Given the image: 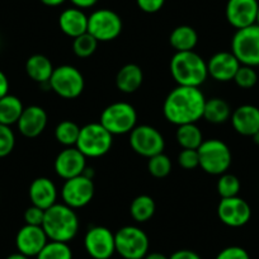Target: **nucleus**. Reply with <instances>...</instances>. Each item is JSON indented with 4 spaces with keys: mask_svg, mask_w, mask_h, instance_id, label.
<instances>
[{
    "mask_svg": "<svg viewBox=\"0 0 259 259\" xmlns=\"http://www.w3.org/2000/svg\"><path fill=\"white\" fill-rule=\"evenodd\" d=\"M9 92V80L3 70H0V99L6 97Z\"/></svg>",
    "mask_w": 259,
    "mask_h": 259,
    "instance_id": "obj_42",
    "label": "nucleus"
},
{
    "mask_svg": "<svg viewBox=\"0 0 259 259\" xmlns=\"http://www.w3.org/2000/svg\"><path fill=\"white\" fill-rule=\"evenodd\" d=\"M169 259H202L196 251L189 250V249H181L177 250L169 256Z\"/></svg>",
    "mask_w": 259,
    "mask_h": 259,
    "instance_id": "obj_41",
    "label": "nucleus"
},
{
    "mask_svg": "<svg viewBox=\"0 0 259 259\" xmlns=\"http://www.w3.org/2000/svg\"><path fill=\"white\" fill-rule=\"evenodd\" d=\"M54 65L51 60L47 56L41 54L32 55L26 62V73L29 78L38 84H47L51 79L52 73H54Z\"/></svg>",
    "mask_w": 259,
    "mask_h": 259,
    "instance_id": "obj_24",
    "label": "nucleus"
},
{
    "mask_svg": "<svg viewBox=\"0 0 259 259\" xmlns=\"http://www.w3.org/2000/svg\"><path fill=\"white\" fill-rule=\"evenodd\" d=\"M122 19L111 9H98L88 17V33L98 42L116 39L122 32Z\"/></svg>",
    "mask_w": 259,
    "mask_h": 259,
    "instance_id": "obj_10",
    "label": "nucleus"
},
{
    "mask_svg": "<svg viewBox=\"0 0 259 259\" xmlns=\"http://www.w3.org/2000/svg\"><path fill=\"white\" fill-rule=\"evenodd\" d=\"M99 123L113 136L126 135L138 126V112L133 104L116 102L103 109Z\"/></svg>",
    "mask_w": 259,
    "mask_h": 259,
    "instance_id": "obj_4",
    "label": "nucleus"
},
{
    "mask_svg": "<svg viewBox=\"0 0 259 259\" xmlns=\"http://www.w3.org/2000/svg\"><path fill=\"white\" fill-rule=\"evenodd\" d=\"M234 81L241 89H251L258 83V74L255 69L246 65H240L239 70L234 76Z\"/></svg>",
    "mask_w": 259,
    "mask_h": 259,
    "instance_id": "obj_35",
    "label": "nucleus"
},
{
    "mask_svg": "<svg viewBox=\"0 0 259 259\" xmlns=\"http://www.w3.org/2000/svg\"><path fill=\"white\" fill-rule=\"evenodd\" d=\"M54 168L60 178L68 181L84 174L87 169V156L76 146H70L60 151L55 159Z\"/></svg>",
    "mask_w": 259,
    "mask_h": 259,
    "instance_id": "obj_15",
    "label": "nucleus"
},
{
    "mask_svg": "<svg viewBox=\"0 0 259 259\" xmlns=\"http://www.w3.org/2000/svg\"><path fill=\"white\" fill-rule=\"evenodd\" d=\"M231 124L243 136H253L259 131V108L253 104H243L231 113Z\"/></svg>",
    "mask_w": 259,
    "mask_h": 259,
    "instance_id": "obj_20",
    "label": "nucleus"
},
{
    "mask_svg": "<svg viewBox=\"0 0 259 259\" xmlns=\"http://www.w3.org/2000/svg\"><path fill=\"white\" fill-rule=\"evenodd\" d=\"M39 2L47 7H59L64 4L66 0H39Z\"/></svg>",
    "mask_w": 259,
    "mask_h": 259,
    "instance_id": "obj_44",
    "label": "nucleus"
},
{
    "mask_svg": "<svg viewBox=\"0 0 259 259\" xmlns=\"http://www.w3.org/2000/svg\"><path fill=\"white\" fill-rule=\"evenodd\" d=\"M49 122V116L46 111L39 106L24 107L21 117H19L17 126L19 133L28 139H34L41 135L45 131Z\"/></svg>",
    "mask_w": 259,
    "mask_h": 259,
    "instance_id": "obj_19",
    "label": "nucleus"
},
{
    "mask_svg": "<svg viewBox=\"0 0 259 259\" xmlns=\"http://www.w3.org/2000/svg\"><path fill=\"white\" fill-rule=\"evenodd\" d=\"M156 210L155 201L148 194H140L130 205V213L136 223H146L154 216Z\"/></svg>",
    "mask_w": 259,
    "mask_h": 259,
    "instance_id": "obj_29",
    "label": "nucleus"
},
{
    "mask_svg": "<svg viewBox=\"0 0 259 259\" xmlns=\"http://www.w3.org/2000/svg\"><path fill=\"white\" fill-rule=\"evenodd\" d=\"M37 259H73V251L68 243H61V241H47L44 246Z\"/></svg>",
    "mask_w": 259,
    "mask_h": 259,
    "instance_id": "obj_31",
    "label": "nucleus"
},
{
    "mask_svg": "<svg viewBox=\"0 0 259 259\" xmlns=\"http://www.w3.org/2000/svg\"><path fill=\"white\" fill-rule=\"evenodd\" d=\"M231 109L228 102L223 98L206 99L205 108H203V117L207 122L220 124L230 119Z\"/></svg>",
    "mask_w": 259,
    "mask_h": 259,
    "instance_id": "obj_27",
    "label": "nucleus"
},
{
    "mask_svg": "<svg viewBox=\"0 0 259 259\" xmlns=\"http://www.w3.org/2000/svg\"><path fill=\"white\" fill-rule=\"evenodd\" d=\"M28 196L32 205L47 210L55 203H57L56 184L46 177H38L31 183L28 189Z\"/></svg>",
    "mask_w": 259,
    "mask_h": 259,
    "instance_id": "obj_21",
    "label": "nucleus"
},
{
    "mask_svg": "<svg viewBox=\"0 0 259 259\" xmlns=\"http://www.w3.org/2000/svg\"><path fill=\"white\" fill-rule=\"evenodd\" d=\"M251 138H253V141L254 143L256 144V145H259V131L256 134H254L253 136H251Z\"/></svg>",
    "mask_w": 259,
    "mask_h": 259,
    "instance_id": "obj_47",
    "label": "nucleus"
},
{
    "mask_svg": "<svg viewBox=\"0 0 259 259\" xmlns=\"http://www.w3.org/2000/svg\"><path fill=\"white\" fill-rule=\"evenodd\" d=\"M112 144L113 135L99 122H92L81 127L75 146L87 158H101L109 153Z\"/></svg>",
    "mask_w": 259,
    "mask_h": 259,
    "instance_id": "obj_6",
    "label": "nucleus"
},
{
    "mask_svg": "<svg viewBox=\"0 0 259 259\" xmlns=\"http://www.w3.org/2000/svg\"><path fill=\"white\" fill-rule=\"evenodd\" d=\"M7 259H29V256H27V255H24V254H22V253H13V254H11V255L9 256H7Z\"/></svg>",
    "mask_w": 259,
    "mask_h": 259,
    "instance_id": "obj_46",
    "label": "nucleus"
},
{
    "mask_svg": "<svg viewBox=\"0 0 259 259\" xmlns=\"http://www.w3.org/2000/svg\"><path fill=\"white\" fill-rule=\"evenodd\" d=\"M94 192H96V187H94L92 177H88L87 174L74 177V178L65 181L64 186H62V203L68 205L74 210L85 207L93 200Z\"/></svg>",
    "mask_w": 259,
    "mask_h": 259,
    "instance_id": "obj_11",
    "label": "nucleus"
},
{
    "mask_svg": "<svg viewBox=\"0 0 259 259\" xmlns=\"http://www.w3.org/2000/svg\"><path fill=\"white\" fill-rule=\"evenodd\" d=\"M16 146V135L11 126L0 124V158H6Z\"/></svg>",
    "mask_w": 259,
    "mask_h": 259,
    "instance_id": "obj_36",
    "label": "nucleus"
},
{
    "mask_svg": "<svg viewBox=\"0 0 259 259\" xmlns=\"http://www.w3.org/2000/svg\"><path fill=\"white\" fill-rule=\"evenodd\" d=\"M240 181L238 177L230 173L221 174L218 181V193L221 198H230L236 197L240 192Z\"/></svg>",
    "mask_w": 259,
    "mask_h": 259,
    "instance_id": "obj_32",
    "label": "nucleus"
},
{
    "mask_svg": "<svg viewBox=\"0 0 259 259\" xmlns=\"http://www.w3.org/2000/svg\"><path fill=\"white\" fill-rule=\"evenodd\" d=\"M84 248L93 259H109L116 253L114 234L104 226H93L84 236Z\"/></svg>",
    "mask_w": 259,
    "mask_h": 259,
    "instance_id": "obj_13",
    "label": "nucleus"
},
{
    "mask_svg": "<svg viewBox=\"0 0 259 259\" xmlns=\"http://www.w3.org/2000/svg\"><path fill=\"white\" fill-rule=\"evenodd\" d=\"M197 151L200 156V166L205 173L211 176H221L230 168L233 155L229 146L224 141L219 139L203 140Z\"/></svg>",
    "mask_w": 259,
    "mask_h": 259,
    "instance_id": "obj_5",
    "label": "nucleus"
},
{
    "mask_svg": "<svg viewBox=\"0 0 259 259\" xmlns=\"http://www.w3.org/2000/svg\"><path fill=\"white\" fill-rule=\"evenodd\" d=\"M49 88L64 99H75L83 93L85 80L83 74L73 65H61L54 69Z\"/></svg>",
    "mask_w": 259,
    "mask_h": 259,
    "instance_id": "obj_7",
    "label": "nucleus"
},
{
    "mask_svg": "<svg viewBox=\"0 0 259 259\" xmlns=\"http://www.w3.org/2000/svg\"><path fill=\"white\" fill-rule=\"evenodd\" d=\"M79 218L75 210L65 203H55L45 212L44 228L49 240L69 243L79 231Z\"/></svg>",
    "mask_w": 259,
    "mask_h": 259,
    "instance_id": "obj_2",
    "label": "nucleus"
},
{
    "mask_svg": "<svg viewBox=\"0 0 259 259\" xmlns=\"http://www.w3.org/2000/svg\"><path fill=\"white\" fill-rule=\"evenodd\" d=\"M255 24H258V26H259V8H258V14H256V22H255Z\"/></svg>",
    "mask_w": 259,
    "mask_h": 259,
    "instance_id": "obj_48",
    "label": "nucleus"
},
{
    "mask_svg": "<svg viewBox=\"0 0 259 259\" xmlns=\"http://www.w3.org/2000/svg\"><path fill=\"white\" fill-rule=\"evenodd\" d=\"M45 212L46 210L39 208L37 206L32 205L24 211V221L27 225H33V226H42L45 219Z\"/></svg>",
    "mask_w": 259,
    "mask_h": 259,
    "instance_id": "obj_38",
    "label": "nucleus"
},
{
    "mask_svg": "<svg viewBox=\"0 0 259 259\" xmlns=\"http://www.w3.org/2000/svg\"><path fill=\"white\" fill-rule=\"evenodd\" d=\"M24 106L21 99L12 94H7L0 99V124H17Z\"/></svg>",
    "mask_w": 259,
    "mask_h": 259,
    "instance_id": "obj_26",
    "label": "nucleus"
},
{
    "mask_svg": "<svg viewBox=\"0 0 259 259\" xmlns=\"http://www.w3.org/2000/svg\"><path fill=\"white\" fill-rule=\"evenodd\" d=\"M116 251L124 259H144L149 253V238L138 226H123L114 234Z\"/></svg>",
    "mask_w": 259,
    "mask_h": 259,
    "instance_id": "obj_9",
    "label": "nucleus"
},
{
    "mask_svg": "<svg viewBox=\"0 0 259 259\" xmlns=\"http://www.w3.org/2000/svg\"><path fill=\"white\" fill-rule=\"evenodd\" d=\"M49 238L42 226L24 225L16 236V245L19 253L27 256H37L46 245Z\"/></svg>",
    "mask_w": 259,
    "mask_h": 259,
    "instance_id": "obj_17",
    "label": "nucleus"
},
{
    "mask_svg": "<svg viewBox=\"0 0 259 259\" xmlns=\"http://www.w3.org/2000/svg\"><path fill=\"white\" fill-rule=\"evenodd\" d=\"M148 170L155 178H165L171 171V161L168 155L164 153L149 158Z\"/></svg>",
    "mask_w": 259,
    "mask_h": 259,
    "instance_id": "obj_34",
    "label": "nucleus"
},
{
    "mask_svg": "<svg viewBox=\"0 0 259 259\" xmlns=\"http://www.w3.org/2000/svg\"><path fill=\"white\" fill-rule=\"evenodd\" d=\"M80 128L78 123L70 119H65L61 121L55 128V139L57 143L61 145L70 148V146H75L76 141L79 139V134H80Z\"/></svg>",
    "mask_w": 259,
    "mask_h": 259,
    "instance_id": "obj_30",
    "label": "nucleus"
},
{
    "mask_svg": "<svg viewBox=\"0 0 259 259\" xmlns=\"http://www.w3.org/2000/svg\"><path fill=\"white\" fill-rule=\"evenodd\" d=\"M205 103L206 98L200 88L178 85L170 91L164 101V117L176 126L197 123L203 117Z\"/></svg>",
    "mask_w": 259,
    "mask_h": 259,
    "instance_id": "obj_1",
    "label": "nucleus"
},
{
    "mask_svg": "<svg viewBox=\"0 0 259 259\" xmlns=\"http://www.w3.org/2000/svg\"><path fill=\"white\" fill-rule=\"evenodd\" d=\"M240 65L231 51L218 52L207 62L208 76L220 83H228L234 80V76L240 68Z\"/></svg>",
    "mask_w": 259,
    "mask_h": 259,
    "instance_id": "obj_18",
    "label": "nucleus"
},
{
    "mask_svg": "<svg viewBox=\"0 0 259 259\" xmlns=\"http://www.w3.org/2000/svg\"><path fill=\"white\" fill-rule=\"evenodd\" d=\"M231 52L241 65L259 66V26L236 29L231 39Z\"/></svg>",
    "mask_w": 259,
    "mask_h": 259,
    "instance_id": "obj_8",
    "label": "nucleus"
},
{
    "mask_svg": "<svg viewBox=\"0 0 259 259\" xmlns=\"http://www.w3.org/2000/svg\"><path fill=\"white\" fill-rule=\"evenodd\" d=\"M99 42L91 33H84L73 41V51L80 59H87L96 52Z\"/></svg>",
    "mask_w": 259,
    "mask_h": 259,
    "instance_id": "obj_33",
    "label": "nucleus"
},
{
    "mask_svg": "<svg viewBox=\"0 0 259 259\" xmlns=\"http://www.w3.org/2000/svg\"><path fill=\"white\" fill-rule=\"evenodd\" d=\"M215 259H250L249 253L241 246H228L216 255Z\"/></svg>",
    "mask_w": 259,
    "mask_h": 259,
    "instance_id": "obj_39",
    "label": "nucleus"
},
{
    "mask_svg": "<svg viewBox=\"0 0 259 259\" xmlns=\"http://www.w3.org/2000/svg\"><path fill=\"white\" fill-rule=\"evenodd\" d=\"M59 27L68 37L76 38L88 32V16L79 8H68L59 17Z\"/></svg>",
    "mask_w": 259,
    "mask_h": 259,
    "instance_id": "obj_22",
    "label": "nucleus"
},
{
    "mask_svg": "<svg viewBox=\"0 0 259 259\" xmlns=\"http://www.w3.org/2000/svg\"><path fill=\"white\" fill-rule=\"evenodd\" d=\"M144 259H169V256L164 255V254L161 253H156V251H154V253H148L145 256H144Z\"/></svg>",
    "mask_w": 259,
    "mask_h": 259,
    "instance_id": "obj_45",
    "label": "nucleus"
},
{
    "mask_svg": "<svg viewBox=\"0 0 259 259\" xmlns=\"http://www.w3.org/2000/svg\"><path fill=\"white\" fill-rule=\"evenodd\" d=\"M144 81L143 69L136 64H126L116 75V87L119 92L126 94L135 93L141 88Z\"/></svg>",
    "mask_w": 259,
    "mask_h": 259,
    "instance_id": "obj_23",
    "label": "nucleus"
},
{
    "mask_svg": "<svg viewBox=\"0 0 259 259\" xmlns=\"http://www.w3.org/2000/svg\"><path fill=\"white\" fill-rule=\"evenodd\" d=\"M73 6L75 8L79 9H87V8H92V7L96 6L98 3V0H70Z\"/></svg>",
    "mask_w": 259,
    "mask_h": 259,
    "instance_id": "obj_43",
    "label": "nucleus"
},
{
    "mask_svg": "<svg viewBox=\"0 0 259 259\" xmlns=\"http://www.w3.org/2000/svg\"><path fill=\"white\" fill-rule=\"evenodd\" d=\"M138 7L145 13H156L163 8L165 0H136Z\"/></svg>",
    "mask_w": 259,
    "mask_h": 259,
    "instance_id": "obj_40",
    "label": "nucleus"
},
{
    "mask_svg": "<svg viewBox=\"0 0 259 259\" xmlns=\"http://www.w3.org/2000/svg\"><path fill=\"white\" fill-rule=\"evenodd\" d=\"M177 143L182 149H191L197 150L203 143V135L200 127L196 123H187L178 126L176 133Z\"/></svg>",
    "mask_w": 259,
    "mask_h": 259,
    "instance_id": "obj_28",
    "label": "nucleus"
},
{
    "mask_svg": "<svg viewBox=\"0 0 259 259\" xmlns=\"http://www.w3.org/2000/svg\"><path fill=\"white\" fill-rule=\"evenodd\" d=\"M258 0H228L225 16L230 26L241 29L253 26L256 22Z\"/></svg>",
    "mask_w": 259,
    "mask_h": 259,
    "instance_id": "obj_16",
    "label": "nucleus"
},
{
    "mask_svg": "<svg viewBox=\"0 0 259 259\" xmlns=\"http://www.w3.org/2000/svg\"><path fill=\"white\" fill-rule=\"evenodd\" d=\"M198 34L191 26H178L171 31L169 44L176 52L193 51L197 46Z\"/></svg>",
    "mask_w": 259,
    "mask_h": 259,
    "instance_id": "obj_25",
    "label": "nucleus"
},
{
    "mask_svg": "<svg viewBox=\"0 0 259 259\" xmlns=\"http://www.w3.org/2000/svg\"><path fill=\"white\" fill-rule=\"evenodd\" d=\"M169 68L174 81L182 87L200 88L208 78L207 62L194 51L176 52Z\"/></svg>",
    "mask_w": 259,
    "mask_h": 259,
    "instance_id": "obj_3",
    "label": "nucleus"
},
{
    "mask_svg": "<svg viewBox=\"0 0 259 259\" xmlns=\"http://www.w3.org/2000/svg\"><path fill=\"white\" fill-rule=\"evenodd\" d=\"M218 216L223 224L230 228H241L251 218V208L245 200L239 196L221 198L218 206Z\"/></svg>",
    "mask_w": 259,
    "mask_h": 259,
    "instance_id": "obj_14",
    "label": "nucleus"
},
{
    "mask_svg": "<svg viewBox=\"0 0 259 259\" xmlns=\"http://www.w3.org/2000/svg\"><path fill=\"white\" fill-rule=\"evenodd\" d=\"M130 145L136 154L149 159L156 154L163 153L165 140L155 127L140 124L130 133Z\"/></svg>",
    "mask_w": 259,
    "mask_h": 259,
    "instance_id": "obj_12",
    "label": "nucleus"
},
{
    "mask_svg": "<svg viewBox=\"0 0 259 259\" xmlns=\"http://www.w3.org/2000/svg\"><path fill=\"white\" fill-rule=\"evenodd\" d=\"M178 164L183 169L192 170V169L200 166V156L197 150L183 149L178 155Z\"/></svg>",
    "mask_w": 259,
    "mask_h": 259,
    "instance_id": "obj_37",
    "label": "nucleus"
}]
</instances>
